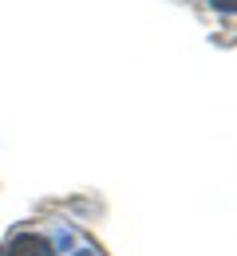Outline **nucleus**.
Wrapping results in <instances>:
<instances>
[{
    "label": "nucleus",
    "mask_w": 237,
    "mask_h": 256,
    "mask_svg": "<svg viewBox=\"0 0 237 256\" xmlns=\"http://www.w3.org/2000/svg\"><path fill=\"white\" fill-rule=\"evenodd\" d=\"M4 256H56V252H52V244H48L44 236H36V232H16V236L8 240Z\"/></svg>",
    "instance_id": "nucleus-1"
},
{
    "label": "nucleus",
    "mask_w": 237,
    "mask_h": 256,
    "mask_svg": "<svg viewBox=\"0 0 237 256\" xmlns=\"http://www.w3.org/2000/svg\"><path fill=\"white\" fill-rule=\"evenodd\" d=\"M209 4H213V8H221V12H233V8H237V0H209Z\"/></svg>",
    "instance_id": "nucleus-2"
},
{
    "label": "nucleus",
    "mask_w": 237,
    "mask_h": 256,
    "mask_svg": "<svg viewBox=\"0 0 237 256\" xmlns=\"http://www.w3.org/2000/svg\"><path fill=\"white\" fill-rule=\"evenodd\" d=\"M75 256H95V252H91V248H83V252H75Z\"/></svg>",
    "instance_id": "nucleus-3"
}]
</instances>
